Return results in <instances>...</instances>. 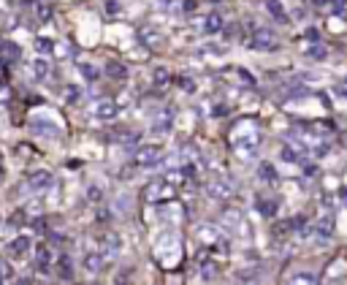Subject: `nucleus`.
I'll return each mask as SVG.
<instances>
[{"label": "nucleus", "instance_id": "obj_19", "mask_svg": "<svg viewBox=\"0 0 347 285\" xmlns=\"http://www.w3.org/2000/svg\"><path fill=\"white\" fill-rule=\"evenodd\" d=\"M84 266H87V269H90L92 274H95V272H103V266H106V255L90 253V255H87V258H84Z\"/></svg>", "mask_w": 347, "mask_h": 285}, {"label": "nucleus", "instance_id": "obj_37", "mask_svg": "<svg viewBox=\"0 0 347 285\" xmlns=\"http://www.w3.org/2000/svg\"><path fill=\"white\" fill-rule=\"evenodd\" d=\"M317 35H320L317 30H306V38H310V41H317Z\"/></svg>", "mask_w": 347, "mask_h": 285}, {"label": "nucleus", "instance_id": "obj_17", "mask_svg": "<svg viewBox=\"0 0 347 285\" xmlns=\"http://www.w3.org/2000/svg\"><path fill=\"white\" fill-rule=\"evenodd\" d=\"M103 253L106 255H120L122 253V239L117 234H106L103 236Z\"/></svg>", "mask_w": 347, "mask_h": 285}, {"label": "nucleus", "instance_id": "obj_40", "mask_svg": "<svg viewBox=\"0 0 347 285\" xmlns=\"http://www.w3.org/2000/svg\"><path fill=\"white\" fill-rule=\"evenodd\" d=\"M312 3H315V6H325L329 0H312Z\"/></svg>", "mask_w": 347, "mask_h": 285}, {"label": "nucleus", "instance_id": "obj_34", "mask_svg": "<svg viewBox=\"0 0 347 285\" xmlns=\"http://www.w3.org/2000/svg\"><path fill=\"white\" fill-rule=\"evenodd\" d=\"M82 76L87 82H95V79H98V71H95L92 65H82Z\"/></svg>", "mask_w": 347, "mask_h": 285}, {"label": "nucleus", "instance_id": "obj_27", "mask_svg": "<svg viewBox=\"0 0 347 285\" xmlns=\"http://www.w3.org/2000/svg\"><path fill=\"white\" fill-rule=\"evenodd\" d=\"M14 280V266L8 261H0V282H11Z\"/></svg>", "mask_w": 347, "mask_h": 285}, {"label": "nucleus", "instance_id": "obj_7", "mask_svg": "<svg viewBox=\"0 0 347 285\" xmlns=\"http://www.w3.org/2000/svg\"><path fill=\"white\" fill-rule=\"evenodd\" d=\"M206 196L211 201H228V198L234 196V185H230L228 179H211L206 185Z\"/></svg>", "mask_w": 347, "mask_h": 285}, {"label": "nucleus", "instance_id": "obj_28", "mask_svg": "<svg viewBox=\"0 0 347 285\" xmlns=\"http://www.w3.org/2000/svg\"><path fill=\"white\" fill-rule=\"evenodd\" d=\"M255 206H258L260 215H274V212H277V204H274V201H266V198H263V201H258Z\"/></svg>", "mask_w": 347, "mask_h": 285}, {"label": "nucleus", "instance_id": "obj_4", "mask_svg": "<svg viewBox=\"0 0 347 285\" xmlns=\"http://www.w3.org/2000/svg\"><path fill=\"white\" fill-rule=\"evenodd\" d=\"M249 49L255 52H277L279 49V38L274 30H268L263 25H253L249 27Z\"/></svg>", "mask_w": 347, "mask_h": 285}, {"label": "nucleus", "instance_id": "obj_21", "mask_svg": "<svg viewBox=\"0 0 347 285\" xmlns=\"http://www.w3.org/2000/svg\"><path fill=\"white\" fill-rule=\"evenodd\" d=\"M30 76L35 82H41V79H46V76H49V65H46L44 60H35L33 65H30Z\"/></svg>", "mask_w": 347, "mask_h": 285}, {"label": "nucleus", "instance_id": "obj_1", "mask_svg": "<svg viewBox=\"0 0 347 285\" xmlns=\"http://www.w3.org/2000/svg\"><path fill=\"white\" fill-rule=\"evenodd\" d=\"M260 141H263V136H260V122L255 117H242L228 133L230 149H234L242 160H249V158L258 155Z\"/></svg>", "mask_w": 347, "mask_h": 285}, {"label": "nucleus", "instance_id": "obj_26", "mask_svg": "<svg viewBox=\"0 0 347 285\" xmlns=\"http://www.w3.org/2000/svg\"><path fill=\"white\" fill-rule=\"evenodd\" d=\"M35 49L41 54H52L54 52V41L52 38H35Z\"/></svg>", "mask_w": 347, "mask_h": 285}, {"label": "nucleus", "instance_id": "obj_13", "mask_svg": "<svg viewBox=\"0 0 347 285\" xmlns=\"http://www.w3.org/2000/svg\"><path fill=\"white\" fill-rule=\"evenodd\" d=\"M217 274H220V266L215 261H209V258L198 261V277L201 280H217Z\"/></svg>", "mask_w": 347, "mask_h": 285}, {"label": "nucleus", "instance_id": "obj_15", "mask_svg": "<svg viewBox=\"0 0 347 285\" xmlns=\"http://www.w3.org/2000/svg\"><path fill=\"white\" fill-rule=\"evenodd\" d=\"M139 38L144 41V46H149V49H158V46L163 44V35L149 30V27H139Z\"/></svg>", "mask_w": 347, "mask_h": 285}, {"label": "nucleus", "instance_id": "obj_39", "mask_svg": "<svg viewBox=\"0 0 347 285\" xmlns=\"http://www.w3.org/2000/svg\"><path fill=\"white\" fill-rule=\"evenodd\" d=\"M196 8V0H185V11H192Z\"/></svg>", "mask_w": 347, "mask_h": 285}, {"label": "nucleus", "instance_id": "obj_14", "mask_svg": "<svg viewBox=\"0 0 347 285\" xmlns=\"http://www.w3.org/2000/svg\"><path fill=\"white\" fill-rule=\"evenodd\" d=\"M35 266L41 272H49V266H52V250H49V244H38L35 247Z\"/></svg>", "mask_w": 347, "mask_h": 285}, {"label": "nucleus", "instance_id": "obj_38", "mask_svg": "<svg viewBox=\"0 0 347 285\" xmlns=\"http://www.w3.org/2000/svg\"><path fill=\"white\" fill-rule=\"evenodd\" d=\"M336 92H339L342 98H347V84H339V87H336Z\"/></svg>", "mask_w": 347, "mask_h": 285}, {"label": "nucleus", "instance_id": "obj_30", "mask_svg": "<svg viewBox=\"0 0 347 285\" xmlns=\"http://www.w3.org/2000/svg\"><path fill=\"white\" fill-rule=\"evenodd\" d=\"M38 19H41V22L52 19V6H49V3H41V6H38Z\"/></svg>", "mask_w": 347, "mask_h": 285}, {"label": "nucleus", "instance_id": "obj_42", "mask_svg": "<svg viewBox=\"0 0 347 285\" xmlns=\"http://www.w3.org/2000/svg\"><path fill=\"white\" fill-rule=\"evenodd\" d=\"M211 3H217V0H211Z\"/></svg>", "mask_w": 347, "mask_h": 285}, {"label": "nucleus", "instance_id": "obj_36", "mask_svg": "<svg viewBox=\"0 0 347 285\" xmlns=\"http://www.w3.org/2000/svg\"><path fill=\"white\" fill-rule=\"evenodd\" d=\"M8 98H11V92H8L6 87H0V103H6Z\"/></svg>", "mask_w": 347, "mask_h": 285}, {"label": "nucleus", "instance_id": "obj_6", "mask_svg": "<svg viewBox=\"0 0 347 285\" xmlns=\"http://www.w3.org/2000/svg\"><path fill=\"white\" fill-rule=\"evenodd\" d=\"M133 163L141 168H152L163 163V149L160 147H139L136 155H133Z\"/></svg>", "mask_w": 347, "mask_h": 285}, {"label": "nucleus", "instance_id": "obj_11", "mask_svg": "<svg viewBox=\"0 0 347 285\" xmlns=\"http://www.w3.org/2000/svg\"><path fill=\"white\" fill-rule=\"evenodd\" d=\"M223 16L220 14H209L206 19H201V30H204L206 35H217L220 30H223Z\"/></svg>", "mask_w": 347, "mask_h": 285}, {"label": "nucleus", "instance_id": "obj_8", "mask_svg": "<svg viewBox=\"0 0 347 285\" xmlns=\"http://www.w3.org/2000/svg\"><path fill=\"white\" fill-rule=\"evenodd\" d=\"M92 114L98 120H114L120 114V106H117V101H114V98H101V101H95Z\"/></svg>", "mask_w": 347, "mask_h": 285}, {"label": "nucleus", "instance_id": "obj_9", "mask_svg": "<svg viewBox=\"0 0 347 285\" xmlns=\"http://www.w3.org/2000/svg\"><path fill=\"white\" fill-rule=\"evenodd\" d=\"M46 187H52V174L49 171H35V174L27 177V190L38 193V190H46Z\"/></svg>", "mask_w": 347, "mask_h": 285}, {"label": "nucleus", "instance_id": "obj_5", "mask_svg": "<svg viewBox=\"0 0 347 285\" xmlns=\"http://www.w3.org/2000/svg\"><path fill=\"white\" fill-rule=\"evenodd\" d=\"M220 228L228 234H244L247 236V220H244L242 209H236V206L223 209V215H220Z\"/></svg>", "mask_w": 347, "mask_h": 285}, {"label": "nucleus", "instance_id": "obj_31", "mask_svg": "<svg viewBox=\"0 0 347 285\" xmlns=\"http://www.w3.org/2000/svg\"><path fill=\"white\" fill-rule=\"evenodd\" d=\"M329 54L323 49V46H312V49H306V57H312V60H323V57Z\"/></svg>", "mask_w": 347, "mask_h": 285}, {"label": "nucleus", "instance_id": "obj_20", "mask_svg": "<svg viewBox=\"0 0 347 285\" xmlns=\"http://www.w3.org/2000/svg\"><path fill=\"white\" fill-rule=\"evenodd\" d=\"M57 274H60L63 280H71L73 277V266H71L68 255H60V261H57Z\"/></svg>", "mask_w": 347, "mask_h": 285}, {"label": "nucleus", "instance_id": "obj_12", "mask_svg": "<svg viewBox=\"0 0 347 285\" xmlns=\"http://www.w3.org/2000/svg\"><path fill=\"white\" fill-rule=\"evenodd\" d=\"M19 46L16 44H11V41H0V63H16L19 60Z\"/></svg>", "mask_w": 347, "mask_h": 285}, {"label": "nucleus", "instance_id": "obj_32", "mask_svg": "<svg viewBox=\"0 0 347 285\" xmlns=\"http://www.w3.org/2000/svg\"><path fill=\"white\" fill-rule=\"evenodd\" d=\"M122 11V6L117 3V0H106V14H109V16H117Z\"/></svg>", "mask_w": 347, "mask_h": 285}, {"label": "nucleus", "instance_id": "obj_41", "mask_svg": "<svg viewBox=\"0 0 347 285\" xmlns=\"http://www.w3.org/2000/svg\"><path fill=\"white\" fill-rule=\"evenodd\" d=\"M0 179H3V155H0Z\"/></svg>", "mask_w": 347, "mask_h": 285}, {"label": "nucleus", "instance_id": "obj_3", "mask_svg": "<svg viewBox=\"0 0 347 285\" xmlns=\"http://www.w3.org/2000/svg\"><path fill=\"white\" fill-rule=\"evenodd\" d=\"M141 198L147 204H171L174 198H177V185H174L171 179H155V182H149L144 187Z\"/></svg>", "mask_w": 347, "mask_h": 285}, {"label": "nucleus", "instance_id": "obj_18", "mask_svg": "<svg viewBox=\"0 0 347 285\" xmlns=\"http://www.w3.org/2000/svg\"><path fill=\"white\" fill-rule=\"evenodd\" d=\"M266 11L272 14L279 25H287V22H291V16H287V14H285V8L279 6V0H266Z\"/></svg>", "mask_w": 347, "mask_h": 285}, {"label": "nucleus", "instance_id": "obj_10", "mask_svg": "<svg viewBox=\"0 0 347 285\" xmlns=\"http://www.w3.org/2000/svg\"><path fill=\"white\" fill-rule=\"evenodd\" d=\"M30 247H33V242L27 239V236H16V239L8 244V255H11V258H25V255L30 253Z\"/></svg>", "mask_w": 347, "mask_h": 285}, {"label": "nucleus", "instance_id": "obj_25", "mask_svg": "<svg viewBox=\"0 0 347 285\" xmlns=\"http://www.w3.org/2000/svg\"><path fill=\"white\" fill-rule=\"evenodd\" d=\"M106 71H109L111 79H128V71H125V65H120V63H109Z\"/></svg>", "mask_w": 347, "mask_h": 285}, {"label": "nucleus", "instance_id": "obj_23", "mask_svg": "<svg viewBox=\"0 0 347 285\" xmlns=\"http://www.w3.org/2000/svg\"><path fill=\"white\" fill-rule=\"evenodd\" d=\"M258 177H266L263 182H277V171H274L272 163H260L258 166Z\"/></svg>", "mask_w": 347, "mask_h": 285}, {"label": "nucleus", "instance_id": "obj_33", "mask_svg": "<svg viewBox=\"0 0 347 285\" xmlns=\"http://www.w3.org/2000/svg\"><path fill=\"white\" fill-rule=\"evenodd\" d=\"M79 98H82V90L79 87H68V90H65V101H68V103H76Z\"/></svg>", "mask_w": 347, "mask_h": 285}, {"label": "nucleus", "instance_id": "obj_35", "mask_svg": "<svg viewBox=\"0 0 347 285\" xmlns=\"http://www.w3.org/2000/svg\"><path fill=\"white\" fill-rule=\"evenodd\" d=\"M87 196H90V201H95V204H98V201H101V198H103V193H101V187H90V193H87Z\"/></svg>", "mask_w": 347, "mask_h": 285}, {"label": "nucleus", "instance_id": "obj_16", "mask_svg": "<svg viewBox=\"0 0 347 285\" xmlns=\"http://www.w3.org/2000/svg\"><path fill=\"white\" fill-rule=\"evenodd\" d=\"M33 133H41V136H46V139H60L63 136L60 128H54L52 122H41V120L33 122Z\"/></svg>", "mask_w": 347, "mask_h": 285}, {"label": "nucleus", "instance_id": "obj_2", "mask_svg": "<svg viewBox=\"0 0 347 285\" xmlns=\"http://www.w3.org/2000/svg\"><path fill=\"white\" fill-rule=\"evenodd\" d=\"M182 255H185V250H182V239L174 231H166V234L158 236L155 250H152V258H155L163 269H177V266L182 263Z\"/></svg>", "mask_w": 347, "mask_h": 285}, {"label": "nucleus", "instance_id": "obj_24", "mask_svg": "<svg viewBox=\"0 0 347 285\" xmlns=\"http://www.w3.org/2000/svg\"><path fill=\"white\" fill-rule=\"evenodd\" d=\"M152 82H155L158 87H166V84L171 82V73H168V68H155V73H152Z\"/></svg>", "mask_w": 347, "mask_h": 285}, {"label": "nucleus", "instance_id": "obj_29", "mask_svg": "<svg viewBox=\"0 0 347 285\" xmlns=\"http://www.w3.org/2000/svg\"><path fill=\"white\" fill-rule=\"evenodd\" d=\"M317 280H320V277H317V274H310V272H301V274H296V277H293V282H306V285H315Z\"/></svg>", "mask_w": 347, "mask_h": 285}, {"label": "nucleus", "instance_id": "obj_22", "mask_svg": "<svg viewBox=\"0 0 347 285\" xmlns=\"http://www.w3.org/2000/svg\"><path fill=\"white\" fill-rule=\"evenodd\" d=\"M315 228H317V234H323V236H329L331 231H334V215L329 212V215H323L320 220L315 223Z\"/></svg>", "mask_w": 347, "mask_h": 285}]
</instances>
